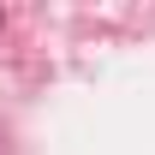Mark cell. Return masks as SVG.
I'll use <instances>...</instances> for the list:
<instances>
[]
</instances>
